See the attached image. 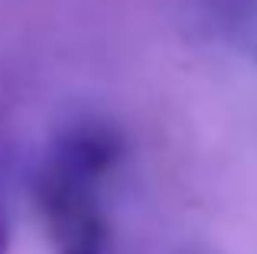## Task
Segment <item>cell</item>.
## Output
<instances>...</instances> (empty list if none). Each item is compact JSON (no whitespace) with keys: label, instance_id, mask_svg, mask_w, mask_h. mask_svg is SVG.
Listing matches in <instances>:
<instances>
[{"label":"cell","instance_id":"6da1fadb","mask_svg":"<svg viewBox=\"0 0 257 254\" xmlns=\"http://www.w3.org/2000/svg\"><path fill=\"white\" fill-rule=\"evenodd\" d=\"M0 254H7V218L0 215Z\"/></svg>","mask_w":257,"mask_h":254}]
</instances>
